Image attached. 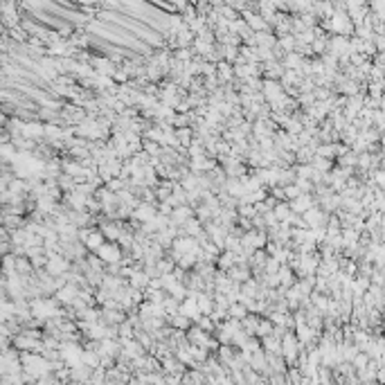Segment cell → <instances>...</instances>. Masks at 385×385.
I'll return each instance as SVG.
<instances>
[{
	"instance_id": "cell-1",
	"label": "cell",
	"mask_w": 385,
	"mask_h": 385,
	"mask_svg": "<svg viewBox=\"0 0 385 385\" xmlns=\"http://www.w3.org/2000/svg\"><path fill=\"white\" fill-rule=\"evenodd\" d=\"M95 254L101 259L104 264H113V262H120L122 259V252H120V246L115 241L111 243H101V246L95 250Z\"/></svg>"
},
{
	"instance_id": "cell-2",
	"label": "cell",
	"mask_w": 385,
	"mask_h": 385,
	"mask_svg": "<svg viewBox=\"0 0 385 385\" xmlns=\"http://www.w3.org/2000/svg\"><path fill=\"white\" fill-rule=\"evenodd\" d=\"M313 205V198H311L309 194H300L295 198H291V212H297V214H302V212H307V209Z\"/></svg>"
},
{
	"instance_id": "cell-3",
	"label": "cell",
	"mask_w": 385,
	"mask_h": 385,
	"mask_svg": "<svg viewBox=\"0 0 385 385\" xmlns=\"http://www.w3.org/2000/svg\"><path fill=\"white\" fill-rule=\"evenodd\" d=\"M104 239H106V237L104 234H101V230H90L88 232V237H86V239H83V243H86V248H88V250H97V248L101 246V243H104Z\"/></svg>"
},
{
	"instance_id": "cell-4",
	"label": "cell",
	"mask_w": 385,
	"mask_h": 385,
	"mask_svg": "<svg viewBox=\"0 0 385 385\" xmlns=\"http://www.w3.org/2000/svg\"><path fill=\"white\" fill-rule=\"evenodd\" d=\"M77 295H79V291H77V286H72V284H63V286H61V291H59V295H56V297H59L61 300V302H66V304H70V302H75V300H77Z\"/></svg>"
},
{
	"instance_id": "cell-5",
	"label": "cell",
	"mask_w": 385,
	"mask_h": 385,
	"mask_svg": "<svg viewBox=\"0 0 385 385\" xmlns=\"http://www.w3.org/2000/svg\"><path fill=\"white\" fill-rule=\"evenodd\" d=\"M45 264H48V270L52 275H61L68 270V262L63 257H52V262H45Z\"/></svg>"
},
{
	"instance_id": "cell-6",
	"label": "cell",
	"mask_w": 385,
	"mask_h": 385,
	"mask_svg": "<svg viewBox=\"0 0 385 385\" xmlns=\"http://www.w3.org/2000/svg\"><path fill=\"white\" fill-rule=\"evenodd\" d=\"M149 280L151 277L142 273V270H133L131 273V286L133 288H144V286H149Z\"/></svg>"
},
{
	"instance_id": "cell-7",
	"label": "cell",
	"mask_w": 385,
	"mask_h": 385,
	"mask_svg": "<svg viewBox=\"0 0 385 385\" xmlns=\"http://www.w3.org/2000/svg\"><path fill=\"white\" fill-rule=\"evenodd\" d=\"M228 307H230L228 313H230L234 320H243V318L248 315V307H246V304H228Z\"/></svg>"
},
{
	"instance_id": "cell-8",
	"label": "cell",
	"mask_w": 385,
	"mask_h": 385,
	"mask_svg": "<svg viewBox=\"0 0 385 385\" xmlns=\"http://www.w3.org/2000/svg\"><path fill=\"white\" fill-rule=\"evenodd\" d=\"M191 133H194V129H189V126H180L178 131H176V140L183 146H187L191 142Z\"/></svg>"
},
{
	"instance_id": "cell-9",
	"label": "cell",
	"mask_w": 385,
	"mask_h": 385,
	"mask_svg": "<svg viewBox=\"0 0 385 385\" xmlns=\"http://www.w3.org/2000/svg\"><path fill=\"white\" fill-rule=\"evenodd\" d=\"M230 277H232V282H248L250 273H248L246 268H230Z\"/></svg>"
},
{
	"instance_id": "cell-10",
	"label": "cell",
	"mask_w": 385,
	"mask_h": 385,
	"mask_svg": "<svg viewBox=\"0 0 385 385\" xmlns=\"http://www.w3.org/2000/svg\"><path fill=\"white\" fill-rule=\"evenodd\" d=\"M302 63V56L300 54H286V68H293V66H300Z\"/></svg>"
},
{
	"instance_id": "cell-11",
	"label": "cell",
	"mask_w": 385,
	"mask_h": 385,
	"mask_svg": "<svg viewBox=\"0 0 385 385\" xmlns=\"http://www.w3.org/2000/svg\"><path fill=\"white\" fill-rule=\"evenodd\" d=\"M219 356L225 360V363H232V358H234V354H232V347H221Z\"/></svg>"
},
{
	"instance_id": "cell-12",
	"label": "cell",
	"mask_w": 385,
	"mask_h": 385,
	"mask_svg": "<svg viewBox=\"0 0 385 385\" xmlns=\"http://www.w3.org/2000/svg\"><path fill=\"white\" fill-rule=\"evenodd\" d=\"M219 72H221V77H223V81H230V79H232V70H230V66L219 63Z\"/></svg>"
}]
</instances>
